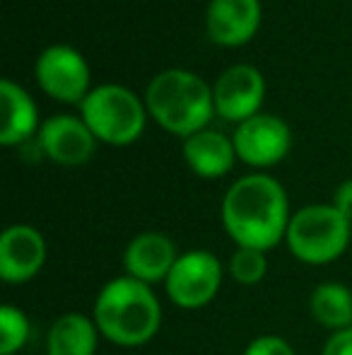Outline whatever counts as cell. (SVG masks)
I'll list each match as a JSON object with an SVG mask.
<instances>
[{
	"label": "cell",
	"mask_w": 352,
	"mask_h": 355,
	"mask_svg": "<svg viewBox=\"0 0 352 355\" xmlns=\"http://www.w3.org/2000/svg\"><path fill=\"white\" fill-rule=\"evenodd\" d=\"M285 189L268 174L241 177L222 201V223L239 247L268 252L290 227Z\"/></svg>",
	"instance_id": "1"
},
{
	"label": "cell",
	"mask_w": 352,
	"mask_h": 355,
	"mask_svg": "<svg viewBox=\"0 0 352 355\" xmlns=\"http://www.w3.org/2000/svg\"><path fill=\"white\" fill-rule=\"evenodd\" d=\"M94 324L99 334L118 346H142L160 331L162 307L147 283L131 276L113 278L94 302Z\"/></svg>",
	"instance_id": "2"
},
{
	"label": "cell",
	"mask_w": 352,
	"mask_h": 355,
	"mask_svg": "<svg viewBox=\"0 0 352 355\" xmlns=\"http://www.w3.org/2000/svg\"><path fill=\"white\" fill-rule=\"evenodd\" d=\"M212 92L198 75L188 71H165L147 87L150 114L176 136H193L205 131L212 116Z\"/></svg>",
	"instance_id": "3"
},
{
	"label": "cell",
	"mask_w": 352,
	"mask_h": 355,
	"mask_svg": "<svg viewBox=\"0 0 352 355\" xmlns=\"http://www.w3.org/2000/svg\"><path fill=\"white\" fill-rule=\"evenodd\" d=\"M352 225L335 206H306L297 211L287 227V247L299 261L324 266L348 249Z\"/></svg>",
	"instance_id": "4"
},
{
	"label": "cell",
	"mask_w": 352,
	"mask_h": 355,
	"mask_svg": "<svg viewBox=\"0 0 352 355\" xmlns=\"http://www.w3.org/2000/svg\"><path fill=\"white\" fill-rule=\"evenodd\" d=\"M82 121L99 141L128 145L142 133L145 112L128 87L102 85L82 99Z\"/></svg>",
	"instance_id": "5"
},
{
	"label": "cell",
	"mask_w": 352,
	"mask_h": 355,
	"mask_svg": "<svg viewBox=\"0 0 352 355\" xmlns=\"http://www.w3.org/2000/svg\"><path fill=\"white\" fill-rule=\"evenodd\" d=\"M222 283V266L217 257L205 249H193L176 259L174 268L167 276V295L183 309L205 307L217 295Z\"/></svg>",
	"instance_id": "6"
},
{
	"label": "cell",
	"mask_w": 352,
	"mask_h": 355,
	"mask_svg": "<svg viewBox=\"0 0 352 355\" xmlns=\"http://www.w3.org/2000/svg\"><path fill=\"white\" fill-rule=\"evenodd\" d=\"M234 150L244 162L254 167H270L280 162L292 145L290 128L272 114H256L239 123L234 131Z\"/></svg>",
	"instance_id": "7"
},
{
	"label": "cell",
	"mask_w": 352,
	"mask_h": 355,
	"mask_svg": "<svg viewBox=\"0 0 352 355\" xmlns=\"http://www.w3.org/2000/svg\"><path fill=\"white\" fill-rule=\"evenodd\" d=\"M37 80L61 102H80L89 94L87 63L71 46H48L37 61Z\"/></svg>",
	"instance_id": "8"
},
{
	"label": "cell",
	"mask_w": 352,
	"mask_h": 355,
	"mask_svg": "<svg viewBox=\"0 0 352 355\" xmlns=\"http://www.w3.org/2000/svg\"><path fill=\"white\" fill-rule=\"evenodd\" d=\"M263 75L254 66H232L217 78L212 99L215 112L227 121H241L256 116L263 102Z\"/></svg>",
	"instance_id": "9"
},
{
	"label": "cell",
	"mask_w": 352,
	"mask_h": 355,
	"mask_svg": "<svg viewBox=\"0 0 352 355\" xmlns=\"http://www.w3.org/2000/svg\"><path fill=\"white\" fill-rule=\"evenodd\" d=\"M46 261V242L29 225H12L0 237V278L5 283H27Z\"/></svg>",
	"instance_id": "10"
},
{
	"label": "cell",
	"mask_w": 352,
	"mask_h": 355,
	"mask_svg": "<svg viewBox=\"0 0 352 355\" xmlns=\"http://www.w3.org/2000/svg\"><path fill=\"white\" fill-rule=\"evenodd\" d=\"M176 259V247L167 234L142 232L128 244L126 254H123V266H126V273L131 278L152 285L167 281Z\"/></svg>",
	"instance_id": "11"
},
{
	"label": "cell",
	"mask_w": 352,
	"mask_h": 355,
	"mask_svg": "<svg viewBox=\"0 0 352 355\" xmlns=\"http://www.w3.org/2000/svg\"><path fill=\"white\" fill-rule=\"evenodd\" d=\"M41 150L58 164H82L94 153V133L75 116H53L39 133Z\"/></svg>",
	"instance_id": "12"
},
{
	"label": "cell",
	"mask_w": 352,
	"mask_h": 355,
	"mask_svg": "<svg viewBox=\"0 0 352 355\" xmlns=\"http://www.w3.org/2000/svg\"><path fill=\"white\" fill-rule=\"evenodd\" d=\"M261 22L259 0H212L207 8V34L222 46H239L256 34Z\"/></svg>",
	"instance_id": "13"
},
{
	"label": "cell",
	"mask_w": 352,
	"mask_h": 355,
	"mask_svg": "<svg viewBox=\"0 0 352 355\" xmlns=\"http://www.w3.org/2000/svg\"><path fill=\"white\" fill-rule=\"evenodd\" d=\"M183 157L196 174L215 179L232 169L237 150L234 143L220 131H198L183 143Z\"/></svg>",
	"instance_id": "14"
},
{
	"label": "cell",
	"mask_w": 352,
	"mask_h": 355,
	"mask_svg": "<svg viewBox=\"0 0 352 355\" xmlns=\"http://www.w3.org/2000/svg\"><path fill=\"white\" fill-rule=\"evenodd\" d=\"M97 324L85 314L68 312L48 329V355H94L97 351Z\"/></svg>",
	"instance_id": "15"
},
{
	"label": "cell",
	"mask_w": 352,
	"mask_h": 355,
	"mask_svg": "<svg viewBox=\"0 0 352 355\" xmlns=\"http://www.w3.org/2000/svg\"><path fill=\"white\" fill-rule=\"evenodd\" d=\"M0 99H3L0 143L15 145L27 141L37 128V107H34L32 97L19 85L3 80L0 83Z\"/></svg>",
	"instance_id": "16"
},
{
	"label": "cell",
	"mask_w": 352,
	"mask_h": 355,
	"mask_svg": "<svg viewBox=\"0 0 352 355\" xmlns=\"http://www.w3.org/2000/svg\"><path fill=\"white\" fill-rule=\"evenodd\" d=\"M311 314L326 329L343 331L352 324V293L340 283H321L311 293Z\"/></svg>",
	"instance_id": "17"
},
{
	"label": "cell",
	"mask_w": 352,
	"mask_h": 355,
	"mask_svg": "<svg viewBox=\"0 0 352 355\" xmlns=\"http://www.w3.org/2000/svg\"><path fill=\"white\" fill-rule=\"evenodd\" d=\"M29 338V322L27 314L12 304L0 307V353L15 355L22 351Z\"/></svg>",
	"instance_id": "18"
},
{
	"label": "cell",
	"mask_w": 352,
	"mask_h": 355,
	"mask_svg": "<svg viewBox=\"0 0 352 355\" xmlns=\"http://www.w3.org/2000/svg\"><path fill=\"white\" fill-rule=\"evenodd\" d=\"M230 271H232V278L241 285L261 283L268 271L266 252L251 249V247H239L230 259Z\"/></svg>",
	"instance_id": "19"
},
{
	"label": "cell",
	"mask_w": 352,
	"mask_h": 355,
	"mask_svg": "<svg viewBox=\"0 0 352 355\" xmlns=\"http://www.w3.org/2000/svg\"><path fill=\"white\" fill-rule=\"evenodd\" d=\"M244 355H295V351L280 336H259L246 346Z\"/></svg>",
	"instance_id": "20"
},
{
	"label": "cell",
	"mask_w": 352,
	"mask_h": 355,
	"mask_svg": "<svg viewBox=\"0 0 352 355\" xmlns=\"http://www.w3.org/2000/svg\"><path fill=\"white\" fill-rule=\"evenodd\" d=\"M321 355H352V327L335 331L333 336L326 341L324 353Z\"/></svg>",
	"instance_id": "21"
},
{
	"label": "cell",
	"mask_w": 352,
	"mask_h": 355,
	"mask_svg": "<svg viewBox=\"0 0 352 355\" xmlns=\"http://www.w3.org/2000/svg\"><path fill=\"white\" fill-rule=\"evenodd\" d=\"M335 208L348 218V223L352 225V179L343 182L335 191Z\"/></svg>",
	"instance_id": "22"
}]
</instances>
